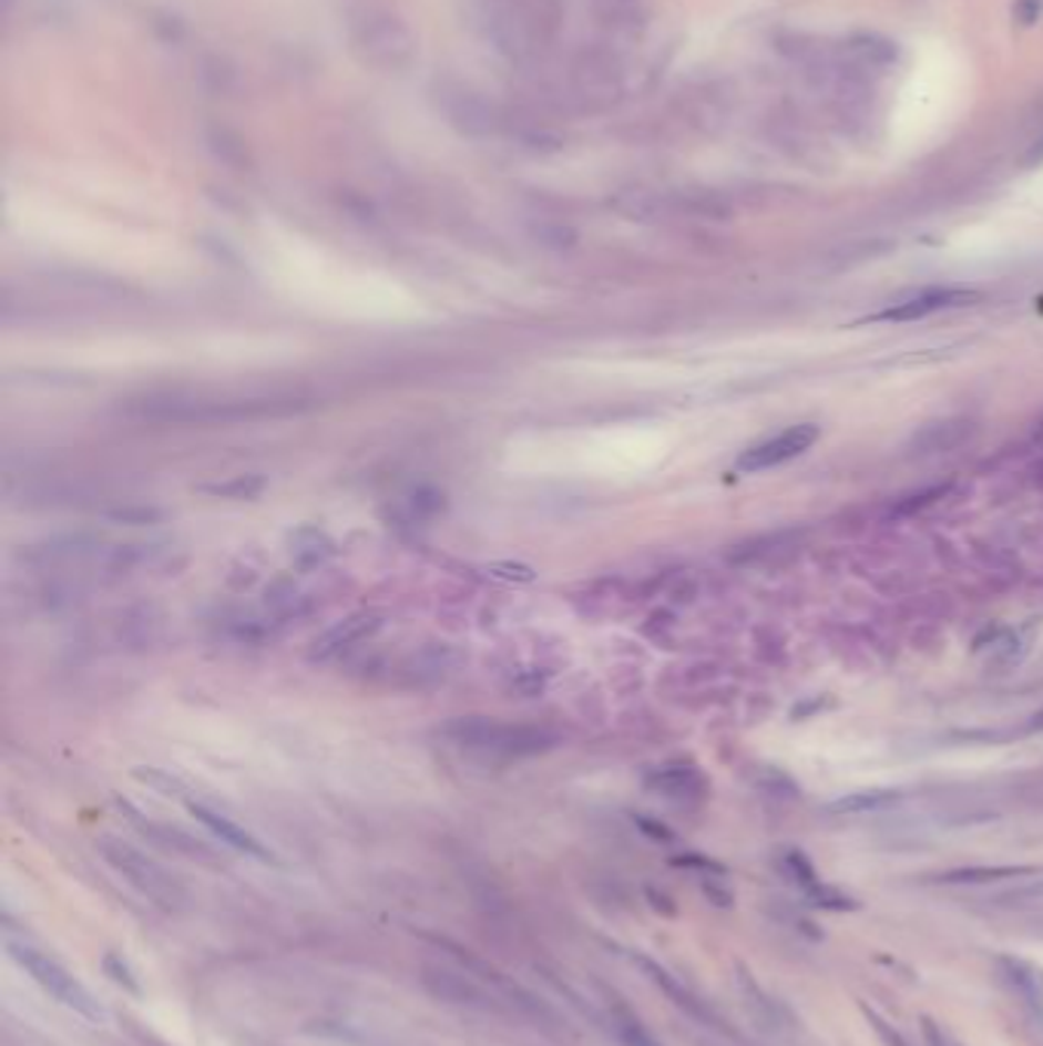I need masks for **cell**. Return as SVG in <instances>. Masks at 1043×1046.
Returning <instances> with one entry per match:
<instances>
[{
    "mask_svg": "<svg viewBox=\"0 0 1043 1046\" xmlns=\"http://www.w3.org/2000/svg\"><path fill=\"white\" fill-rule=\"evenodd\" d=\"M304 398L260 396V398H144L135 413L141 420L181 422V425H217V422L264 420V417H288L304 410Z\"/></svg>",
    "mask_w": 1043,
    "mask_h": 1046,
    "instance_id": "6da1fadb",
    "label": "cell"
},
{
    "mask_svg": "<svg viewBox=\"0 0 1043 1046\" xmlns=\"http://www.w3.org/2000/svg\"><path fill=\"white\" fill-rule=\"evenodd\" d=\"M444 735L457 747L497 756H539L560 744L558 731L551 728L514 726V722H499L493 716H459L444 728Z\"/></svg>",
    "mask_w": 1043,
    "mask_h": 1046,
    "instance_id": "7a4b0ae2",
    "label": "cell"
},
{
    "mask_svg": "<svg viewBox=\"0 0 1043 1046\" xmlns=\"http://www.w3.org/2000/svg\"><path fill=\"white\" fill-rule=\"evenodd\" d=\"M7 952L13 957L19 967L25 970L28 976L34 980V983L47 992V995L55 1001V1004H62V1007L74 1009L76 1016H83V1019L90 1022H104V1009L102 1004L92 997V992L86 985L76 980L71 970H64L55 957L43 955L40 948L25 943H7Z\"/></svg>",
    "mask_w": 1043,
    "mask_h": 1046,
    "instance_id": "3957f363",
    "label": "cell"
},
{
    "mask_svg": "<svg viewBox=\"0 0 1043 1046\" xmlns=\"http://www.w3.org/2000/svg\"><path fill=\"white\" fill-rule=\"evenodd\" d=\"M99 854H102L135 891L144 893L156 906L178 909L181 903H184V888H181V881L175 879L168 869L160 866L153 857L139 851L135 844L123 842V839H116V835H102V839H99Z\"/></svg>",
    "mask_w": 1043,
    "mask_h": 1046,
    "instance_id": "277c9868",
    "label": "cell"
},
{
    "mask_svg": "<svg viewBox=\"0 0 1043 1046\" xmlns=\"http://www.w3.org/2000/svg\"><path fill=\"white\" fill-rule=\"evenodd\" d=\"M820 438V429L815 422H799V425H789L784 432H777L775 438H768L763 444H753L750 450H744L738 457V472L756 474L777 469L784 462L801 457L808 447Z\"/></svg>",
    "mask_w": 1043,
    "mask_h": 1046,
    "instance_id": "5b68a950",
    "label": "cell"
},
{
    "mask_svg": "<svg viewBox=\"0 0 1043 1046\" xmlns=\"http://www.w3.org/2000/svg\"><path fill=\"white\" fill-rule=\"evenodd\" d=\"M99 545H102V539L92 536V533L52 536L38 542V545H28V548L22 551V561H25L28 566H38V570L55 573V570H62V566L95 557V554H99Z\"/></svg>",
    "mask_w": 1043,
    "mask_h": 1046,
    "instance_id": "8992f818",
    "label": "cell"
},
{
    "mask_svg": "<svg viewBox=\"0 0 1043 1046\" xmlns=\"http://www.w3.org/2000/svg\"><path fill=\"white\" fill-rule=\"evenodd\" d=\"M380 627H382V618L377 613L346 615L344 622H337V625L328 627L321 637L313 639V646H309V658H313V662H334V658H340L344 652L356 649L358 643H365V639L374 637Z\"/></svg>",
    "mask_w": 1043,
    "mask_h": 1046,
    "instance_id": "52a82bcc",
    "label": "cell"
},
{
    "mask_svg": "<svg viewBox=\"0 0 1043 1046\" xmlns=\"http://www.w3.org/2000/svg\"><path fill=\"white\" fill-rule=\"evenodd\" d=\"M973 300H980V294L973 291V288H928V291H918L916 297H909V300H900V304H893L884 312H878L872 316L876 321H916V319H928L933 312H942V309H954V307H968Z\"/></svg>",
    "mask_w": 1043,
    "mask_h": 1046,
    "instance_id": "ba28073f",
    "label": "cell"
},
{
    "mask_svg": "<svg viewBox=\"0 0 1043 1046\" xmlns=\"http://www.w3.org/2000/svg\"><path fill=\"white\" fill-rule=\"evenodd\" d=\"M459 662L462 655L450 643H426L417 652H410L408 662L401 664V683L410 689H426L450 677Z\"/></svg>",
    "mask_w": 1043,
    "mask_h": 1046,
    "instance_id": "9c48e42d",
    "label": "cell"
},
{
    "mask_svg": "<svg viewBox=\"0 0 1043 1046\" xmlns=\"http://www.w3.org/2000/svg\"><path fill=\"white\" fill-rule=\"evenodd\" d=\"M120 804V811L126 814V820L135 827V830L153 842L156 848H163V851H172V854H184L193 857V860H212V851H208V844H203L196 835L191 832H184L181 827H168V823H156L151 817H144L141 811H135L129 802H116Z\"/></svg>",
    "mask_w": 1043,
    "mask_h": 1046,
    "instance_id": "30bf717a",
    "label": "cell"
},
{
    "mask_svg": "<svg viewBox=\"0 0 1043 1046\" xmlns=\"http://www.w3.org/2000/svg\"><path fill=\"white\" fill-rule=\"evenodd\" d=\"M187 811H191L200 823H203L205 830L212 832L215 839H221L224 844H229L233 851H239V854L255 857V860H264V863H276V854L269 851L267 844L255 839L252 832L239 827L236 820H229L227 814H221L215 808H208L203 802H187Z\"/></svg>",
    "mask_w": 1043,
    "mask_h": 1046,
    "instance_id": "8fae6325",
    "label": "cell"
},
{
    "mask_svg": "<svg viewBox=\"0 0 1043 1046\" xmlns=\"http://www.w3.org/2000/svg\"><path fill=\"white\" fill-rule=\"evenodd\" d=\"M646 787L676 804H695L707 796V778L688 762H671V766L655 768L646 778Z\"/></svg>",
    "mask_w": 1043,
    "mask_h": 1046,
    "instance_id": "7c38bea8",
    "label": "cell"
},
{
    "mask_svg": "<svg viewBox=\"0 0 1043 1046\" xmlns=\"http://www.w3.org/2000/svg\"><path fill=\"white\" fill-rule=\"evenodd\" d=\"M334 554H337V542L325 530H318V526L306 523V526H297V530L288 533V557H292V563L300 573L321 570Z\"/></svg>",
    "mask_w": 1043,
    "mask_h": 1046,
    "instance_id": "4fadbf2b",
    "label": "cell"
},
{
    "mask_svg": "<svg viewBox=\"0 0 1043 1046\" xmlns=\"http://www.w3.org/2000/svg\"><path fill=\"white\" fill-rule=\"evenodd\" d=\"M998 970H1001L1006 985L1022 997V1004L1043 1022V970L1025 961V957L1013 955L998 957Z\"/></svg>",
    "mask_w": 1043,
    "mask_h": 1046,
    "instance_id": "5bb4252c",
    "label": "cell"
},
{
    "mask_svg": "<svg viewBox=\"0 0 1043 1046\" xmlns=\"http://www.w3.org/2000/svg\"><path fill=\"white\" fill-rule=\"evenodd\" d=\"M903 799L900 790H860L848 792L836 802L827 804L829 814H866V811H881V808H891Z\"/></svg>",
    "mask_w": 1043,
    "mask_h": 1046,
    "instance_id": "9a60e30c",
    "label": "cell"
},
{
    "mask_svg": "<svg viewBox=\"0 0 1043 1046\" xmlns=\"http://www.w3.org/2000/svg\"><path fill=\"white\" fill-rule=\"evenodd\" d=\"M203 493L215 499H229V502H248V499H257L264 490H267V481L260 478V474H236V478H227V481H217V484H203L200 486Z\"/></svg>",
    "mask_w": 1043,
    "mask_h": 1046,
    "instance_id": "2e32d148",
    "label": "cell"
},
{
    "mask_svg": "<svg viewBox=\"0 0 1043 1046\" xmlns=\"http://www.w3.org/2000/svg\"><path fill=\"white\" fill-rule=\"evenodd\" d=\"M447 505V496L438 486L422 484L417 490H410L405 496V514L410 521H432L434 514H441Z\"/></svg>",
    "mask_w": 1043,
    "mask_h": 1046,
    "instance_id": "e0dca14e",
    "label": "cell"
},
{
    "mask_svg": "<svg viewBox=\"0 0 1043 1046\" xmlns=\"http://www.w3.org/2000/svg\"><path fill=\"white\" fill-rule=\"evenodd\" d=\"M1034 872H1037V869H1031V866H968V869L945 872V875H940V881H945V884H961V881L976 884V881L1019 879V875H1034Z\"/></svg>",
    "mask_w": 1043,
    "mask_h": 1046,
    "instance_id": "ac0fdd59",
    "label": "cell"
},
{
    "mask_svg": "<svg viewBox=\"0 0 1043 1046\" xmlns=\"http://www.w3.org/2000/svg\"><path fill=\"white\" fill-rule=\"evenodd\" d=\"M102 970H104V976H108L114 985H120L123 992H129V995H141L139 976L132 973V967H129L126 957L123 955H116V952H104Z\"/></svg>",
    "mask_w": 1043,
    "mask_h": 1046,
    "instance_id": "d6986e66",
    "label": "cell"
},
{
    "mask_svg": "<svg viewBox=\"0 0 1043 1046\" xmlns=\"http://www.w3.org/2000/svg\"><path fill=\"white\" fill-rule=\"evenodd\" d=\"M104 517L114 523H126V526H151V523L163 521V511L153 509V505H120V509L104 511Z\"/></svg>",
    "mask_w": 1043,
    "mask_h": 1046,
    "instance_id": "ffe728a7",
    "label": "cell"
},
{
    "mask_svg": "<svg viewBox=\"0 0 1043 1046\" xmlns=\"http://www.w3.org/2000/svg\"><path fill=\"white\" fill-rule=\"evenodd\" d=\"M805 896H808V900H811V906H817V909H832V912H848V909H857V903H853L851 896H845V893L836 891V888H829V884H824V881L811 884V888L805 891Z\"/></svg>",
    "mask_w": 1043,
    "mask_h": 1046,
    "instance_id": "44dd1931",
    "label": "cell"
},
{
    "mask_svg": "<svg viewBox=\"0 0 1043 1046\" xmlns=\"http://www.w3.org/2000/svg\"><path fill=\"white\" fill-rule=\"evenodd\" d=\"M132 775H135V780H141L144 787L160 792V796H187V787H184L178 778L160 771V768H135Z\"/></svg>",
    "mask_w": 1043,
    "mask_h": 1046,
    "instance_id": "7402d4cb",
    "label": "cell"
},
{
    "mask_svg": "<svg viewBox=\"0 0 1043 1046\" xmlns=\"http://www.w3.org/2000/svg\"><path fill=\"white\" fill-rule=\"evenodd\" d=\"M615 1032H618V1040H622L624 1046H662L640 1022L631 1019V1016H618V1019H615Z\"/></svg>",
    "mask_w": 1043,
    "mask_h": 1046,
    "instance_id": "603a6c76",
    "label": "cell"
},
{
    "mask_svg": "<svg viewBox=\"0 0 1043 1046\" xmlns=\"http://www.w3.org/2000/svg\"><path fill=\"white\" fill-rule=\"evenodd\" d=\"M784 869H787L789 879L796 881V884H801L805 891H808L811 884H817V881H820V879H817L815 866H811V863H808V860H805L799 851H789V854L784 857Z\"/></svg>",
    "mask_w": 1043,
    "mask_h": 1046,
    "instance_id": "cb8c5ba5",
    "label": "cell"
},
{
    "mask_svg": "<svg viewBox=\"0 0 1043 1046\" xmlns=\"http://www.w3.org/2000/svg\"><path fill=\"white\" fill-rule=\"evenodd\" d=\"M509 689L514 691L518 698H535V695H542V689H545V677H542L539 670H521V674L511 677Z\"/></svg>",
    "mask_w": 1043,
    "mask_h": 1046,
    "instance_id": "d4e9b609",
    "label": "cell"
},
{
    "mask_svg": "<svg viewBox=\"0 0 1043 1046\" xmlns=\"http://www.w3.org/2000/svg\"><path fill=\"white\" fill-rule=\"evenodd\" d=\"M487 573L497 575V578H505V582H533L535 578L533 566H526V563H511V561L490 563V566H487Z\"/></svg>",
    "mask_w": 1043,
    "mask_h": 1046,
    "instance_id": "484cf974",
    "label": "cell"
},
{
    "mask_svg": "<svg viewBox=\"0 0 1043 1046\" xmlns=\"http://www.w3.org/2000/svg\"><path fill=\"white\" fill-rule=\"evenodd\" d=\"M1043 900V879L1031 881V884H1022L1016 891H1010L1001 896V903H1037Z\"/></svg>",
    "mask_w": 1043,
    "mask_h": 1046,
    "instance_id": "4316f807",
    "label": "cell"
},
{
    "mask_svg": "<svg viewBox=\"0 0 1043 1046\" xmlns=\"http://www.w3.org/2000/svg\"><path fill=\"white\" fill-rule=\"evenodd\" d=\"M671 863H674V866H686V869H704V872H716V875H723V872H726V869L719 866V863H713V860H707V857H698V854L674 857Z\"/></svg>",
    "mask_w": 1043,
    "mask_h": 1046,
    "instance_id": "83f0119b",
    "label": "cell"
},
{
    "mask_svg": "<svg viewBox=\"0 0 1043 1046\" xmlns=\"http://www.w3.org/2000/svg\"><path fill=\"white\" fill-rule=\"evenodd\" d=\"M634 823H636V827H640V830L646 832V835H652L655 842H671V839H674V832L667 830L664 823H658V820H650V817L636 814V817H634Z\"/></svg>",
    "mask_w": 1043,
    "mask_h": 1046,
    "instance_id": "f1b7e54d",
    "label": "cell"
},
{
    "mask_svg": "<svg viewBox=\"0 0 1043 1046\" xmlns=\"http://www.w3.org/2000/svg\"><path fill=\"white\" fill-rule=\"evenodd\" d=\"M704 893L713 900V906H732V891L726 888H716L710 879H704Z\"/></svg>",
    "mask_w": 1043,
    "mask_h": 1046,
    "instance_id": "f546056e",
    "label": "cell"
},
{
    "mask_svg": "<svg viewBox=\"0 0 1043 1046\" xmlns=\"http://www.w3.org/2000/svg\"><path fill=\"white\" fill-rule=\"evenodd\" d=\"M1037 163H1043V141H1037L1029 151V156H1025V166H1037Z\"/></svg>",
    "mask_w": 1043,
    "mask_h": 1046,
    "instance_id": "4dcf8cb0",
    "label": "cell"
},
{
    "mask_svg": "<svg viewBox=\"0 0 1043 1046\" xmlns=\"http://www.w3.org/2000/svg\"><path fill=\"white\" fill-rule=\"evenodd\" d=\"M1031 728H1034V731H1037V728H1043V710L1034 716V719H1031Z\"/></svg>",
    "mask_w": 1043,
    "mask_h": 1046,
    "instance_id": "1f68e13d",
    "label": "cell"
}]
</instances>
